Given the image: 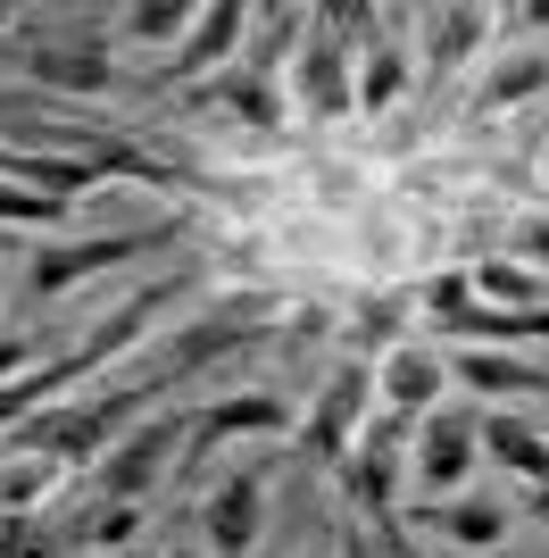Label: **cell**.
<instances>
[{
    "label": "cell",
    "instance_id": "obj_31",
    "mask_svg": "<svg viewBox=\"0 0 549 558\" xmlns=\"http://www.w3.org/2000/svg\"><path fill=\"white\" fill-rule=\"evenodd\" d=\"M525 25H549V0H533V9H525Z\"/></svg>",
    "mask_w": 549,
    "mask_h": 558
},
{
    "label": "cell",
    "instance_id": "obj_32",
    "mask_svg": "<svg viewBox=\"0 0 549 558\" xmlns=\"http://www.w3.org/2000/svg\"><path fill=\"white\" fill-rule=\"evenodd\" d=\"M167 558H192V550H167Z\"/></svg>",
    "mask_w": 549,
    "mask_h": 558
},
{
    "label": "cell",
    "instance_id": "obj_30",
    "mask_svg": "<svg viewBox=\"0 0 549 558\" xmlns=\"http://www.w3.org/2000/svg\"><path fill=\"white\" fill-rule=\"evenodd\" d=\"M525 509H533V525H549V492H525Z\"/></svg>",
    "mask_w": 549,
    "mask_h": 558
},
{
    "label": "cell",
    "instance_id": "obj_19",
    "mask_svg": "<svg viewBox=\"0 0 549 558\" xmlns=\"http://www.w3.org/2000/svg\"><path fill=\"white\" fill-rule=\"evenodd\" d=\"M59 475H68V466L42 459V450H9V466H0V509H9V517H34V509H42V492L59 484Z\"/></svg>",
    "mask_w": 549,
    "mask_h": 558
},
{
    "label": "cell",
    "instance_id": "obj_26",
    "mask_svg": "<svg viewBox=\"0 0 549 558\" xmlns=\"http://www.w3.org/2000/svg\"><path fill=\"white\" fill-rule=\"evenodd\" d=\"M541 84H549V59H516V68H500V75H491V93H483V109H508V100L541 93Z\"/></svg>",
    "mask_w": 549,
    "mask_h": 558
},
{
    "label": "cell",
    "instance_id": "obj_16",
    "mask_svg": "<svg viewBox=\"0 0 549 558\" xmlns=\"http://www.w3.org/2000/svg\"><path fill=\"white\" fill-rule=\"evenodd\" d=\"M475 434H483V450H491L508 475H525L533 492H549V425H525V417H483Z\"/></svg>",
    "mask_w": 549,
    "mask_h": 558
},
{
    "label": "cell",
    "instance_id": "obj_27",
    "mask_svg": "<svg viewBox=\"0 0 549 558\" xmlns=\"http://www.w3.org/2000/svg\"><path fill=\"white\" fill-rule=\"evenodd\" d=\"M59 201H42V192H25V184H0V226H59Z\"/></svg>",
    "mask_w": 549,
    "mask_h": 558
},
{
    "label": "cell",
    "instance_id": "obj_8",
    "mask_svg": "<svg viewBox=\"0 0 549 558\" xmlns=\"http://www.w3.org/2000/svg\"><path fill=\"white\" fill-rule=\"evenodd\" d=\"M183 425L175 417H150L142 434H125L117 450H100V466H91V484H100V500H117V509H142L150 500V484L167 475V459H175Z\"/></svg>",
    "mask_w": 549,
    "mask_h": 558
},
{
    "label": "cell",
    "instance_id": "obj_2",
    "mask_svg": "<svg viewBox=\"0 0 549 558\" xmlns=\"http://www.w3.org/2000/svg\"><path fill=\"white\" fill-rule=\"evenodd\" d=\"M175 384V367H159L150 384H125V392H100V400H84V409H42V417H25L17 434H9V450H42V459H59L75 475V466H100V450H109V434L125 417H142L150 409V392H167Z\"/></svg>",
    "mask_w": 549,
    "mask_h": 558
},
{
    "label": "cell",
    "instance_id": "obj_12",
    "mask_svg": "<svg viewBox=\"0 0 549 558\" xmlns=\"http://www.w3.org/2000/svg\"><path fill=\"white\" fill-rule=\"evenodd\" d=\"M25 75L50 93H109V43L75 34V43H25Z\"/></svg>",
    "mask_w": 549,
    "mask_h": 558
},
{
    "label": "cell",
    "instance_id": "obj_9",
    "mask_svg": "<svg viewBox=\"0 0 549 558\" xmlns=\"http://www.w3.org/2000/svg\"><path fill=\"white\" fill-rule=\"evenodd\" d=\"M317 25H325V34H308V43H300L292 93H300V109H308V117H325V125H333L342 109H358V75H350V34L333 25V9H325Z\"/></svg>",
    "mask_w": 549,
    "mask_h": 558
},
{
    "label": "cell",
    "instance_id": "obj_6",
    "mask_svg": "<svg viewBox=\"0 0 549 558\" xmlns=\"http://www.w3.org/2000/svg\"><path fill=\"white\" fill-rule=\"evenodd\" d=\"M159 242H175V226H150V233H100V242H42V251L25 258V301H50V292H68V283L100 276V267H117V258L159 251Z\"/></svg>",
    "mask_w": 549,
    "mask_h": 558
},
{
    "label": "cell",
    "instance_id": "obj_22",
    "mask_svg": "<svg viewBox=\"0 0 549 558\" xmlns=\"http://www.w3.org/2000/svg\"><path fill=\"white\" fill-rule=\"evenodd\" d=\"M483 9H434V75H450V68H466V50L483 43Z\"/></svg>",
    "mask_w": 549,
    "mask_h": 558
},
{
    "label": "cell",
    "instance_id": "obj_4",
    "mask_svg": "<svg viewBox=\"0 0 549 558\" xmlns=\"http://www.w3.org/2000/svg\"><path fill=\"white\" fill-rule=\"evenodd\" d=\"M109 175H134V184H183L175 167L142 159V150H100V159H42V150H0V184H25V192H42V201H59V209H68L75 192L109 184Z\"/></svg>",
    "mask_w": 549,
    "mask_h": 558
},
{
    "label": "cell",
    "instance_id": "obj_3",
    "mask_svg": "<svg viewBox=\"0 0 549 558\" xmlns=\"http://www.w3.org/2000/svg\"><path fill=\"white\" fill-rule=\"evenodd\" d=\"M400 442H408V417L383 409L375 425H358V442H350V459H342V492L375 517V534H383L391 558H408V534L391 525V500H400Z\"/></svg>",
    "mask_w": 549,
    "mask_h": 558
},
{
    "label": "cell",
    "instance_id": "obj_18",
    "mask_svg": "<svg viewBox=\"0 0 549 558\" xmlns=\"http://www.w3.org/2000/svg\"><path fill=\"white\" fill-rule=\"evenodd\" d=\"M457 384H475V392H549V375L525 367V359H508V350H466V359H450Z\"/></svg>",
    "mask_w": 549,
    "mask_h": 558
},
{
    "label": "cell",
    "instance_id": "obj_28",
    "mask_svg": "<svg viewBox=\"0 0 549 558\" xmlns=\"http://www.w3.org/2000/svg\"><path fill=\"white\" fill-rule=\"evenodd\" d=\"M516 251H525V258H541V267H549V226H533V233H516Z\"/></svg>",
    "mask_w": 549,
    "mask_h": 558
},
{
    "label": "cell",
    "instance_id": "obj_17",
    "mask_svg": "<svg viewBox=\"0 0 549 558\" xmlns=\"http://www.w3.org/2000/svg\"><path fill=\"white\" fill-rule=\"evenodd\" d=\"M416 525L466 542V550H500L508 542V509L500 500H416Z\"/></svg>",
    "mask_w": 549,
    "mask_h": 558
},
{
    "label": "cell",
    "instance_id": "obj_7",
    "mask_svg": "<svg viewBox=\"0 0 549 558\" xmlns=\"http://www.w3.org/2000/svg\"><path fill=\"white\" fill-rule=\"evenodd\" d=\"M425 308H434V326L466 333V342H549V308H475L466 276H434Z\"/></svg>",
    "mask_w": 549,
    "mask_h": 558
},
{
    "label": "cell",
    "instance_id": "obj_11",
    "mask_svg": "<svg viewBox=\"0 0 549 558\" xmlns=\"http://www.w3.org/2000/svg\"><path fill=\"white\" fill-rule=\"evenodd\" d=\"M258 517H267V475H258V466L225 475V484H217V492L200 500L208 558H251V542H258Z\"/></svg>",
    "mask_w": 549,
    "mask_h": 558
},
{
    "label": "cell",
    "instance_id": "obj_25",
    "mask_svg": "<svg viewBox=\"0 0 549 558\" xmlns=\"http://www.w3.org/2000/svg\"><path fill=\"white\" fill-rule=\"evenodd\" d=\"M217 100H233L251 125H283V100L267 93V75H233V84H217Z\"/></svg>",
    "mask_w": 549,
    "mask_h": 558
},
{
    "label": "cell",
    "instance_id": "obj_29",
    "mask_svg": "<svg viewBox=\"0 0 549 558\" xmlns=\"http://www.w3.org/2000/svg\"><path fill=\"white\" fill-rule=\"evenodd\" d=\"M17 359H25V342L9 333V342H0V384H9V367H17Z\"/></svg>",
    "mask_w": 549,
    "mask_h": 558
},
{
    "label": "cell",
    "instance_id": "obj_5",
    "mask_svg": "<svg viewBox=\"0 0 549 558\" xmlns=\"http://www.w3.org/2000/svg\"><path fill=\"white\" fill-rule=\"evenodd\" d=\"M366 400H375V367H358L350 359L342 375H325V392H317V409L300 417V459L308 466H342L350 459V442H358V425H366Z\"/></svg>",
    "mask_w": 549,
    "mask_h": 558
},
{
    "label": "cell",
    "instance_id": "obj_13",
    "mask_svg": "<svg viewBox=\"0 0 549 558\" xmlns=\"http://www.w3.org/2000/svg\"><path fill=\"white\" fill-rule=\"evenodd\" d=\"M441 384H450V359H434V350H391L383 367H375V392L391 400V417L441 409Z\"/></svg>",
    "mask_w": 549,
    "mask_h": 558
},
{
    "label": "cell",
    "instance_id": "obj_24",
    "mask_svg": "<svg viewBox=\"0 0 549 558\" xmlns=\"http://www.w3.org/2000/svg\"><path fill=\"white\" fill-rule=\"evenodd\" d=\"M475 292H500V301H533L541 308V276H533V267H516V258H475Z\"/></svg>",
    "mask_w": 549,
    "mask_h": 558
},
{
    "label": "cell",
    "instance_id": "obj_23",
    "mask_svg": "<svg viewBox=\"0 0 549 558\" xmlns=\"http://www.w3.org/2000/svg\"><path fill=\"white\" fill-rule=\"evenodd\" d=\"M183 25H200L192 0H142V9H125V34H142V43H175Z\"/></svg>",
    "mask_w": 549,
    "mask_h": 558
},
{
    "label": "cell",
    "instance_id": "obj_20",
    "mask_svg": "<svg viewBox=\"0 0 549 558\" xmlns=\"http://www.w3.org/2000/svg\"><path fill=\"white\" fill-rule=\"evenodd\" d=\"M68 550H84L75 525H50L42 509H34V517H9V509H0V558H68Z\"/></svg>",
    "mask_w": 549,
    "mask_h": 558
},
{
    "label": "cell",
    "instance_id": "obj_10",
    "mask_svg": "<svg viewBox=\"0 0 549 558\" xmlns=\"http://www.w3.org/2000/svg\"><path fill=\"white\" fill-rule=\"evenodd\" d=\"M475 425H483L475 409H425V434H416V484H425V500H450L475 475V450H483Z\"/></svg>",
    "mask_w": 549,
    "mask_h": 558
},
{
    "label": "cell",
    "instance_id": "obj_1",
    "mask_svg": "<svg viewBox=\"0 0 549 558\" xmlns=\"http://www.w3.org/2000/svg\"><path fill=\"white\" fill-rule=\"evenodd\" d=\"M183 292V276H159V283H142V292H125V301L100 317V326L84 333V342H68L50 367H34V375H17V384H0V434H17L25 417H42L50 409V392H68V384H84L100 359H117V350H134L142 333H150V317H159L167 301Z\"/></svg>",
    "mask_w": 549,
    "mask_h": 558
},
{
    "label": "cell",
    "instance_id": "obj_14",
    "mask_svg": "<svg viewBox=\"0 0 549 558\" xmlns=\"http://www.w3.org/2000/svg\"><path fill=\"white\" fill-rule=\"evenodd\" d=\"M242 25H251V9H242V0H217V9H208V17L192 25V43H183L175 59H167V84H200V75L217 68V59H233Z\"/></svg>",
    "mask_w": 549,
    "mask_h": 558
},
{
    "label": "cell",
    "instance_id": "obj_21",
    "mask_svg": "<svg viewBox=\"0 0 549 558\" xmlns=\"http://www.w3.org/2000/svg\"><path fill=\"white\" fill-rule=\"evenodd\" d=\"M400 93H408V50H400V43H366V59H358V109H391Z\"/></svg>",
    "mask_w": 549,
    "mask_h": 558
},
{
    "label": "cell",
    "instance_id": "obj_15",
    "mask_svg": "<svg viewBox=\"0 0 549 558\" xmlns=\"http://www.w3.org/2000/svg\"><path fill=\"white\" fill-rule=\"evenodd\" d=\"M283 425H292V409L274 392H233V400H217V409H200L183 434L208 450V442H225V434H283Z\"/></svg>",
    "mask_w": 549,
    "mask_h": 558
}]
</instances>
